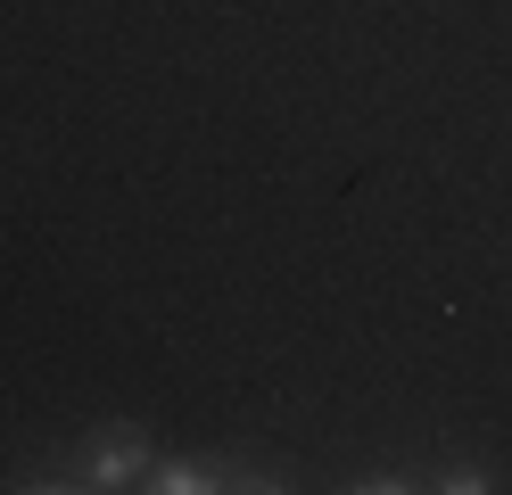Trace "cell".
I'll return each mask as SVG.
<instances>
[{
	"instance_id": "obj_3",
	"label": "cell",
	"mask_w": 512,
	"mask_h": 495,
	"mask_svg": "<svg viewBox=\"0 0 512 495\" xmlns=\"http://www.w3.org/2000/svg\"><path fill=\"white\" fill-rule=\"evenodd\" d=\"M430 487H446V495H488L496 479H488V471H479V462H446V471H438Z\"/></svg>"
},
{
	"instance_id": "obj_2",
	"label": "cell",
	"mask_w": 512,
	"mask_h": 495,
	"mask_svg": "<svg viewBox=\"0 0 512 495\" xmlns=\"http://www.w3.org/2000/svg\"><path fill=\"white\" fill-rule=\"evenodd\" d=\"M141 487H157V495H215L232 479H223V462H149Z\"/></svg>"
},
{
	"instance_id": "obj_1",
	"label": "cell",
	"mask_w": 512,
	"mask_h": 495,
	"mask_svg": "<svg viewBox=\"0 0 512 495\" xmlns=\"http://www.w3.org/2000/svg\"><path fill=\"white\" fill-rule=\"evenodd\" d=\"M141 471H149V438L116 421V429H100V438L67 462V479H58V487H133Z\"/></svg>"
}]
</instances>
